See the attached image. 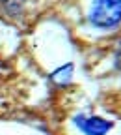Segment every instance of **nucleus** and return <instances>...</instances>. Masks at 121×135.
<instances>
[{"mask_svg": "<svg viewBox=\"0 0 121 135\" xmlns=\"http://www.w3.org/2000/svg\"><path fill=\"white\" fill-rule=\"evenodd\" d=\"M90 23L97 28H112L121 23V0H91Z\"/></svg>", "mask_w": 121, "mask_h": 135, "instance_id": "obj_1", "label": "nucleus"}, {"mask_svg": "<svg viewBox=\"0 0 121 135\" xmlns=\"http://www.w3.org/2000/svg\"><path fill=\"white\" fill-rule=\"evenodd\" d=\"M75 124L84 135H106L112 129V122L101 116H78Z\"/></svg>", "mask_w": 121, "mask_h": 135, "instance_id": "obj_2", "label": "nucleus"}, {"mask_svg": "<svg viewBox=\"0 0 121 135\" xmlns=\"http://www.w3.org/2000/svg\"><path fill=\"white\" fill-rule=\"evenodd\" d=\"M71 77H73V64L62 66V68H58L56 71H52V75H50V79H52L56 84H60V86L69 84V83H71Z\"/></svg>", "mask_w": 121, "mask_h": 135, "instance_id": "obj_3", "label": "nucleus"}, {"mask_svg": "<svg viewBox=\"0 0 121 135\" xmlns=\"http://www.w3.org/2000/svg\"><path fill=\"white\" fill-rule=\"evenodd\" d=\"M117 62L121 64V45H119V49H117Z\"/></svg>", "mask_w": 121, "mask_h": 135, "instance_id": "obj_4", "label": "nucleus"}]
</instances>
